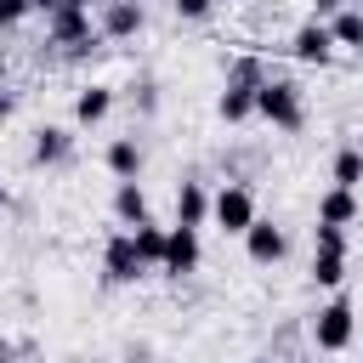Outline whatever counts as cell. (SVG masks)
Wrapping results in <instances>:
<instances>
[{
	"instance_id": "6da1fadb",
	"label": "cell",
	"mask_w": 363,
	"mask_h": 363,
	"mask_svg": "<svg viewBox=\"0 0 363 363\" xmlns=\"http://www.w3.org/2000/svg\"><path fill=\"white\" fill-rule=\"evenodd\" d=\"M255 113L272 125V130H301L306 125V91L284 74H267L261 91H255Z\"/></svg>"
},
{
	"instance_id": "7a4b0ae2",
	"label": "cell",
	"mask_w": 363,
	"mask_h": 363,
	"mask_svg": "<svg viewBox=\"0 0 363 363\" xmlns=\"http://www.w3.org/2000/svg\"><path fill=\"white\" fill-rule=\"evenodd\" d=\"M306 340H312L318 352H329V357H335V352H346V346L357 340V312H352V301H346L340 289H335V295H329V301L312 312Z\"/></svg>"
},
{
	"instance_id": "3957f363",
	"label": "cell",
	"mask_w": 363,
	"mask_h": 363,
	"mask_svg": "<svg viewBox=\"0 0 363 363\" xmlns=\"http://www.w3.org/2000/svg\"><path fill=\"white\" fill-rule=\"evenodd\" d=\"M255 216H261V204H255V187H250V182H221V187L210 193V221H216L227 238H244Z\"/></svg>"
},
{
	"instance_id": "277c9868",
	"label": "cell",
	"mask_w": 363,
	"mask_h": 363,
	"mask_svg": "<svg viewBox=\"0 0 363 363\" xmlns=\"http://www.w3.org/2000/svg\"><path fill=\"white\" fill-rule=\"evenodd\" d=\"M96 34L102 40H136L147 28V6L142 0H96Z\"/></svg>"
},
{
	"instance_id": "5b68a950",
	"label": "cell",
	"mask_w": 363,
	"mask_h": 363,
	"mask_svg": "<svg viewBox=\"0 0 363 363\" xmlns=\"http://www.w3.org/2000/svg\"><path fill=\"white\" fill-rule=\"evenodd\" d=\"M199 261H204L199 233H193V227H170V233H164V261H159V272L182 284V278H193V272H199Z\"/></svg>"
},
{
	"instance_id": "8992f818",
	"label": "cell",
	"mask_w": 363,
	"mask_h": 363,
	"mask_svg": "<svg viewBox=\"0 0 363 363\" xmlns=\"http://www.w3.org/2000/svg\"><path fill=\"white\" fill-rule=\"evenodd\" d=\"M147 267H142V255H136V244H130V233L119 227V233H108V244H102V284H136Z\"/></svg>"
},
{
	"instance_id": "52a82bcc",
	"label": "cell",
	"mask_w": 363,
	"mask_h": 363,
	"mask_svg": "<svg viewBox=\"0 0 363 363\" xmlns=\"http://www.w3.org/2000/svg\"><path fill=\"white\" fill-rule=\"evenodd\" d=\"M244 255H250L255 267H278V261L289 255V233H284L278 221L255 216V221H250V233H244Z\"/></svg>"
},
{
	"instance_id": "ba28073f",
	"label": "cell",
	"mask_w": 363,
	"mask_h": 363,
	"mask_svg": "<svg viewBox=\"0 0 363 363\" xmlns=\"http://www.w3.org/2000/svg\"><path fill=\"white\" fill-rule=\"evenodd\" d=\"M289 57L295 62H306V68H323L329 57H335V40H329V23H318V17H306L295 34H289Z\"/></svg>"
},
{
	"instance_id": "9c48e42d",
	"label": "cell",
	"mask_w": 363,
	"mask_h": 363,
	"mask_svg": "<svg viewBox=\"0 0 363 363\" xmlns=\"http://www.w3.org/2000/svg\"><path fill=\"white\" fill-rule=\"evenodd\" d=\"M28 159H34V164H45V170L68 164V159H74V130H68V125H34Z\"/></svg>"
},
{
	"instance_id": "30bf717a",
	"label": "cell",
	"mask_w": 363,
	"mask_h": 363,
	"mask_svg": "<svg viewBox=\"0 0 363 363\" xmlns=\"http://www.w3.org/2000/svg\"><path fill=\"white\" fill-rule=\"evenodd\" d=\"M102 164H108V176H113V182H142L147 153H142V142H136V136H113V142L102 147Z\"/></svg>"
},
{
	"instance_id": "8fae6325",
	"label": "cell",
	"mask_w": 363,
	"mask_h": 363,
	"mask_svg": "<svg viewBox=\"0 0 363 363\" xmlns=\"http://www.w3.org/2000/svg\"><path fill=\"white\" fill-rule=\"evenodd\" d=\"M210 221V187L199 182V176H182L176 182V227H204Z\"/></svg>"
},
{
	"instance_id": "7c38bea8",
	"label": "cell",
	"mask_w": 363,
	"mask_h": 363,
	"mask_svg": "<svg viewBox=\"0 0 363 363\" xmlns=\"http://www.w3.org/2000/svg\"><path fill=\"white\" fill-rule=\"evenodd\" d=\"M108 113H113V85L91 79V85H79V91H74V125H79V130L102 125Z\"/></svg>"
},
{
	"instance_id": "4fadbf2b",
	"label": "cell",
	"mask_w": 363,
	"mask_h": 363,
	"mask_svg": "<svg viewBox=\"0 0 363 363\" xmlns=\"http://www.w3.org/2000/svg\"><path fill=\"white\" fill-rule=\"evenodd\" d=\"M113 221L130 233V227H142V221H153V210H147V187L142 182H113Z\"/></svg>"
},
{
	"instance_id": "5bb4252c",
	"label": "cell",
	"mask_w": 363,
	"mask_h": 363,
	"mask_svg": "<svg viewBox=\"0 0 363 363\" xmlns=\"http://www.w3.org/2000/svg\"><path fill=\"white\" fill-rule=\"evenodd\" d=\"M255 91H261V85H238V79H227L221 96H216V119H221V125H244V119H255Z\"/></svg>"
},
{
	"instance_id": "9a60e30c",
	"label": "cell",
	"mask_w": 363,
	"mask_h": 363,
	"mask_svg": "<svg viewBox=\"0 0 363 363\" xmlns=\"http://www.w3.org/2000/svg\"><path fill=\"white\" fill-rule=\"evenodd\" d=\"M357 216H363V204H357L352 187H323V193H318V221H329V227H352Z\"/></svg>"
},
{
	"instance_id": "2e32d148",
	"label": "cell",
	"mask_w": 363,
	"mask_h": 363,
	"mask_svg": "<svg viewBox=\"0 0 363 363\" xmlns=\"http://www.w3.org/2000/svg\"><path fill=\"white\" fill-rule=\"evenodd\" d=\"M329 40L335 51H363V6H340L329 17Z\"/></svg>"
},
{
	"instance_id": "e0dca14e",
	"label": "cell",
	"mask_w": 363,
	"mask_h": 363,
	"mask_svg": "<svg viewBox=\"0 0 363 363\" xmlns=\"http://www.w3.org/2000/svg\"><path fill=\"white\" fill-rule=\"evenodd\" d=\"M329 187H352V193L363 187V147H357V142H346V147L329 159Z\"/></svg>"
},
{
	"instance_id": "ac0fdd59",
	"label": "cell",
	"mask_w": 363,
	"mask_h": 363,
	"mask_svg": "<svg viewBox=\"0 0 363 363\" xmlns=\"http://www.w3.org/2000/svg\"><path fill=\"white\" fill-rule=\"evenodd\" d=\"M164 233H170V227H159V221H142V227H130V244H136L142 267H159V261H164Z\"/></svg>"
},
{
	"instance_id": "d6986e66",
	"label": "cell",
	"mask_w": 363,
	"mask_h": 363,
	"mask_svg": "<svg viewBox=\"0 0 363 363\" xmlns=\"http://www.w3.org/2000/svg\"><path fill=\"white\" fill-rule=\"evenodd\" d=\"M312 284H318V289H340V284H346V255L312 250Z\"/></svg>"
},
{
	"instance_id": "ffe728a7",
	"label": "cell",
	"mask_w": 363,
	"mask_h": 363,
	"mask_svg": "<svg viewBox=\"0 0 363 363\" xmlns=\"http://www.w3.org/2000/svg\"><path fill=\"white\" fill-rule=\"evenodd\" d=\"M312 250H323V255H346V250H352V238H346V227L318 221V227H312Z\"/></svg>"
},
{
	"instance_id": "44dd1931",
	"label": "cell",
	"mask_w": 363,
	"mask_h": 363,
	"mask_svg": "<svg viewBox=\"0 0 363 363\" xmlns=\"http://www.w3.org/2000/svg\"><path fill=\"white\" fill-rule=\"evenodd\" d=\"M227 79H238V85H261V79H267V62L244 51V57H233V62H227Z\"/></svg>"
},
{
	"instance_id": "7402d4cb",
	"label": "cell",
	"mask_w": 363,
	"mask_h": 363,
	"mask_svg": "<svg viewBox=\"0 0 363 363\" xmlns=\"http://www.w3.org/2000/svg\"><path fill=\"white\" fill-rule=\"evenodd\" d=\"M130 108H136L142 119H153V113H159V79H136V85H130Z\"/></svg>"
},
{
	"instance_id": "603a6c76",
	"label": "cell",
	"mask_w": 363,
	"mask_h": 363,
	"mask_svg": "<svg viewBox=\"0 0 363 363\" xmlns=\"http://www.w3.org/2000/svg\"><path fill=\"white\" fill-rule=\"evenodd\" d=\"M170 11H176L182 23H204V17L216 11V0H170Z\"/></svg>"
},
{
	"instance_id": "cb8c5ba5",
	"label": "cell",
	"mask_w": 363,
	"mask_h": 363,
	"mask_svg": "<svg viewBox=\"0 0 363 363\" xmlns=\"http://www.w3.org/2000/svg\"><path fill=\"white\" fill-rule=\"evenodd\" d=\"M28 11H34L28 0H0V34H11V28H17L23 17H28Z\"/></svg>"
},
{
	"instance_id": "d4e9b609",
	"label": "cell",
	"mask_w": 363,
	"mask_h": 363,
	"mask_svg": "<svg viewBox=\"0 0 363 363\" xmlns=\"http://www.w3.org/2000/svg\"><path fill=\"white\" fill-rule=\"evenodd\" d=\"M340 6H352V0H312V17H318V23H329Z\"/></svg>"
},
{
	"instance_id": "484cf974",
	"label": "cell",
	"mask_w": 363,
	"mask_h": 363,
	"mask_svg": "<svg viewBox=\"0 0 363 363\" xmlns=\"http://www.w3.org/2000/svg\"><path fill=\"white\" fill-rule=\"evenodd\" d=\"M11 108H17V96H11V91H6V85H0V130H6V125H11Z\"/></svg>"
},
{
	"instance_id": "4316f807",
	"label": "cell",
	"mask_w": 363,
	"mask_h": 363,
	"mask_svg": "<svg viewBox=\"0 0 363 363\" xmlns=\"http://www.w3.org/2000/svg\"><path fill=\"white\" fill-rule=\"evenodd\" d=\"M28 6H34V11H40V17H51V11H57V6H62V0H28Z\"/></svg>"
},
{
	"instance_id": "83f0119b",
	"label": "cell",
	"mask_w": 363,
	"mask_h": 363,
	"mask_svg": "<svg viewBox=\"0 0 363 363\" xmlns=\"http://www.w3.org/2000/svg\"><path fill=\"white\" fill-rule=\"evenodd\" d=\"M6 204H11V193H6V182H0V210H6Z\"/></svg>"
},
{
	"instance_id": "f1b7e54d",
	"label": "cell",
	"mask_w": 363,
	"mask_h": 363,
	"mask_svg": "<svg viewBox=\"0 0 363 363\" xmlns=\"http://www.w3.org/2000/svg\"><path fill=\"white\" fill-rule=\"evenodd\" d=\"M0 85H6V51H0Z\"/></svg>"
},
{
	"instance_id": "f546056e",
	"label": "cell",
	"mask_w": 363,
	"mask_h": 363,
	"mask_svg": "<svg viewBox=\"0 0 363 363\" xmlns=\"http://www.w3.org/2000/svg\"><path fill=\"white\" fill-rule=\"evenodd\" d=\"M250 363H272V357H250Z\"/></svg>"
},
{
	"instance_id": "4dcf8cb0",
	"label": "cell",
	"mask_w": 363,
	"mask_h": 363,
	"mask_svg": "<svg viewBox=\"0 0 363 363\" xmlns=\"http://www.w3.org/2000/svg\"><path fill=\"white\" fill-rule=\"evenodd\" d=\"M74 6H96V0H74Z\"/></svg>"
},
{
	"instance_id": "1f68e13d",
	"label": "cell",
	"mask_w": 363,
	"mask_h": 363,
	"mask_svg": "<svg viewBox=\"0 0 363 363\" xmlns=\"http://www.w3.org/2000/svg\"><path fill=\"white\" fill-rule=\"evenodd\" d=\"M0 363H17V357H0Z\"/></svg>"
},
{
	"instance_id": "d6a6232c",
	"label": "cell",
	"mask_w": 363,
	"mask_h": 363,
	"mask_svg": "<svg viewBox=\"0 0 363 363\" xmlns=\"http://www.w3.org/2000/svg\"><path fill=\"white\" fill-rule=\"evenodd\" d=\"M142 6H147V0H142ZM164 6H170V0H164Z\"/></svg>"
},
{
	"instance_id": "836d02e7",
	"label": "cell",
	"mask_w": 363,
	"mask_h": 363,
	"mask_svg": "<svg viewBox=\"0 0 363 363\" xmlns=\"http://www.w3.org/2000/svg\"><path fill=\"white\" fill-rule=\"evenodd\" d=\"M352 6H363V0H352Z\"/></svg>"
}]
</instances>
